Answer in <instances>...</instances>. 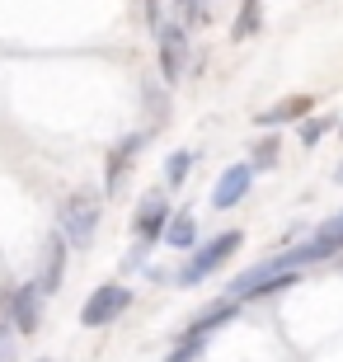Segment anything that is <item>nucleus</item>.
Returning <instances> with one entry per match:
<instances>
[{
	"mask_svg": "<svg viewBox=\"0 0 343 362\" xmlns=\"http://www.w3.org/2000/svg\"><path fill=\"white\" fill-rule=\"evenodd\" d=\"M193 240H198V221H193V212H174L170 226H165V245H174V250H188Z\"/></svg>",
	"mask_w": 343,
	"mask_h": 362,
	"instance_id": "nucleus-11",
	"label": "nucleus"
},
{
	"mask_svg": "<svg viewBox=\"0 0 343 362\" xmlns=\"http://www.w3.org/2000/svg\"><path fill=\"white\" fill-rule=\"evenodd\" d=\"M38 306H42V287L38 282H24L19 292H10V301H5V315H10V329H19V334H28V329H38Z\"/></svg>",
	"mask_w": 343,
	"mask_h": 362,
	"instance_id": "nucleus-4",
	"label": "nucleus"
},
{
	"mask_svg": "<svg viewBox=\"0 0 343 362\" xmlns=\"http://www.w3.org/2000/svg\"><path fill=\"white\" fill-rule=\"evenodd\" d=\"M254 24H259V0H245V10H240V24H236V38H250Z\"/></svg>",
	"mask_w": 343,
	"mask_h": 362,
	"instance_id": "nucleus-16",
	"label": "nucleus"
},
{
	"mask_svg": "<svg viewBox=\"0 0 343 362\" xmlns=\"http://www.w3.org/2000/svg\"><path fill=\"white\" fill-rule=\"evenodd\" d=\"M62 273H66V240L52 230V235H47V245H42V278H38L42 296L62 287Z\"/></svg>",
	"mask_w": 343,
	"mask_h": 362,
	"instance_id": "nucleus-8",
	"label": "nucleus"
},
{
	"mask_svg": "<svg viewBox=\"0 0 343 362\" xmlns=\"http://www.w3.org/2000/svg\"><path fill=\"white\" fill-rule=\"evenodd\" d=\"M240 240H245L240 230H221V235H211L198 255H193L184 269H179V282H184V287H193V282H202L207 273H216V264H221V259H231V255L240 250Z\"/></svg>",
	"mask_w": 343,
	"mask_h": 362,
	"instance_id": "nucleus-2",
	"label": "nucleus"
},
{
	"mask_svg": "<svg viewBox=\"0 0 343 362\" xmlns=\"http://www.w3.org/2000/svg\"><path fill=\"white\" fill-rule=\"evenodd\" d=\"M240 310V301H226V306H216V310H207V315H202V320H193L184 329V339H198V344H207V334L211 329H216V325H226L231 320V315H236Z\"/></svg>",
	"mask_w": 343,
	"mask_h": 362,
	"instance_id": "nucleus-10",
	"label": "nucleus"
},
{
	"mask_svg": "<svg viewBox=\"0 0 343 362\" xmlns=\"http://www.w3.org/2000/svg\"><path fill=\"white\" fill-rule=\"evenodd\" d=\"M273 160H277V136H264V141L254 146V160H250V170H268Z\"/></svg>",
	"mask_w": 343,
	"mask_h": 362,
	"instance_id": "nucleus-15",
	"label": "nucleus"
},
{
	"mask_svg": "<svg viewBox=\"0 0 343 362\" xmlns=\"http://www.w3.org/2000/svg\"><path fill=\"white\" fill-rule=\"evenodd\" d=\"M156 38H160V66H165V81H174L184 71V57H188V38L179 24H156Z\"/></svg>",
	"mask_w": 343,
	"mask_h": 362,
	"instance_id": "nucleus-6",
	"label": "nucleus"
},
{
	"mask_svg": "<svg viewBox=\"0 0 343 362\" xmlns=\"http://www.w3.org/2000/svg\"><path fill=\"white\" fill-rule=\"evenodd\" d=\"M170 216L174 212H170V202H165V193H151V198H141V207H136V216H132V226H136V235L151 245V240H160V235H165Z\"/></svg>",
	"mask_w": 343,
	"mask_h": 362,
	"instance_id": "nucleus-5",
	"label": "nucleus"
},
{
	"mask_svg": "<svg viewBox=\"0 0 343 362\" xmlns=\"http://www.w3.org/2000/svg\"><path fill=\"white\" fill-rule=\"evenodd\" d=\"M334 179H339V184H343V165H339V170H334Z\"/></svg>",
	"mask_w": 343,
	"mask_h": 362,
	"instance_id": "nucleus-20",
	"label": "nucleus"
},
{
	"mask_svg": "<svg viewBox=\"0 0 343 362\" xmlns=\"http://www.w3.org/2000/svg\"><path fill=\"white\" fill-rule=\"evenodd\" d=\"M0 362H14V329L0 320Z\"/></svg>",
	"mask_w": 343,
	"mask_h": 362,
	"instance_id": "nucleus-19",
	"label": "nucleus"
},
{
	"mask_svg": "<svg viewBox=\"0 0 343 362\" xmlns=\"http://www.w3.org/2000/svg\"><path fill=\"white\" fill-rule=\"evenodd\" d=\"M301 113H310V99H306V94H291V99H282V104L264 108L259 122H264V127H277V122H296Z\"/></svg>",
	"mask_w": 343,
	"mask_h": 362,
	"instance_id": "nucleus-9",
	"label": "nucleus"
},
{
	"mask_svg": "<svg viewBox=\"0 0 343 362\" xmlns=\"http://www.w3.org/2000/svg\"><path fill=\"white\" fill-rule=\"evenodd\" d=\"M188 165H193V151H174V156H170V165H165V179H170V184H184Z\"/></svg>",
	"mask_w": 343,
	"mask_h": 362,
	"instance_id": "nucleus-14",
	"label": "nucleus"
},
{
	"mask_svg": "<svg viewBox=\"0 0 343 362\" xmlns=\"http://www.w3.org/2000/svg\"><path fill=\"white\" fill-rule=\"evenodd\" d=\"M99 212H104V202H99V193H71L66 202H62V240L76 245V250H90L94 240V226H99Z\"/></svg>",
	"mask_w": 343,
	"mask_h": 362,
	"instance_id": "nucleus-1",
	"label": "nucleus"
},
{
	"mask_svg": "<svg viewBox=\"0 0 343 362\" xmlns=\"http://www.w3.org/2000/svg\"><path fill=\"white\" fill-rule=\"evenodd\" d=\"M198 19H202V5H198V0H179V28L198 24Z\"/></svg>",
	"mask_w": 343,
	"mask_h": 362,
	"instance_id": "nucleus-18",
	"label": "nucleus"
},
{
	"mask_svg": "<svg viewBox=\"0 0 343 362\" xmlns=\"http://www.w3.org/2000/svg\"><path fill=\"white\" fill-rule=\"evenodd\" d=\"M127 301H132V292H127L122 282H104V287H94V296L80 306V325H85V329L113 325L122 310H127Z\"/></svg>",
	"mask_w": 343,
	"mask_h": 362,
	"instance_id": "nucleus-3",
	"label": "nucleus"
},
{
	"mask_svg": "<svg viewBox=\"0 0 343 362\" xmlns=\"http://www.w3.org/2000/svg\"><path fill=\"white\" fill-rule=\"evenodd\" d=\"M250 179H254L250 165H231V170H221V179H216V188H211V207H236V202L250 193Z\"/></svg>",
	"mask_w": 343,
	"mask_h": 362,
	"instance_id": "nucleus-7",
	"label": "nucleus"
},
{
	"mask_svg": "<svg viewBox=\"0 0 343 362\" xmlns=\"http://www.w3.org/2000/svg\"><path fill=\"white\" fill-rule=\"evenodd\" d=\"M141 141H146V132H132L127 141H118V151L108 156V188L118 184V175L127 170V165H132V156H136V146H141Z\"/></svg>",
	"mask_w": 343,
	"mask_h": 362,
	"instance_id": "nucleus-12",
	"label": "nucleus"
},
{
	"mask_svg": "<svg viewBox=\"0 0 343 362\" xmlns=\"http://www.w3.org/2000/svg\"><path fill=\"white\" fill-rule=\"evenodd\" d=\"M315 240H325L330 250H343V212H334L330 221H325V226L315 230Z\"/></svg>",
	"mask_w": 343,
	"mask_h": 362,
	"instance_id": "nucleus-13",
	"label": "nucleus"
},
{
	"mask_svg": "<svg viewBox=\"0 0 343 362\" xmlns=\"http://www.w3.org/2000/svg\"><path fill=\"white\" fill-rule=\"evenodd\" d=\"M325 132H330V118H310V122H301V141H306V146H315Z\"/></svg>",
	"mask_w": 343,
	"mask_h": 362,
	"instance_id": "nucleus-17",
	"label": "nucleus"
}]
</instances>
